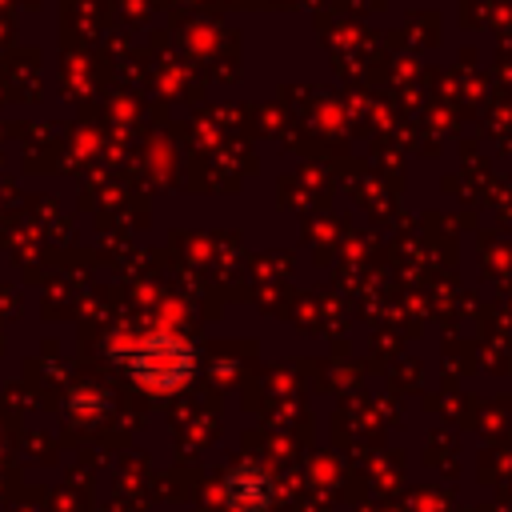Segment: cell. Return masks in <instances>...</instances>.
<instances>
[{"instance_id":"cell-1","label":"cell","mask_w":512,"mask_h":512,"mask_svg":"<svg viewBox=\"0 0 512 512\" xmlns=\"http://www.w3.org/2000/svg\"><path fill=\"white\" fill-rule=\"evenodd\" d=\"M128 372L148 392H176L196 372V348L172 332H152L128 352Z\"/></svg>"},{"instance_id":"cell-2","label":"cell","mask_w":512,"mask_h":512,"mask_svg":"<svg viewBox=\"0 0 512 512\" xmlns=\"http://www.w3.org/2000/svg\"><path fill=\"white\" fill-rule=\"evenodd\" d=\"M220 496H224V504L232 512H268L276 504V480H272V472L264 464L244 460V464L224 472Z\"/></svg>"}]
</instances>
